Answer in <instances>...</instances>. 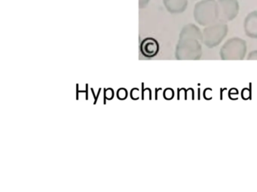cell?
<instances>
[{"mask_svg": "<svg viewBox=\"0 0 257 192\" xmlns=\"http://www.w3.org/2000/svg\"><path fill=\"white\" fill-rule=\"evenodd\" d=\"M164 6L169 13L182 14L186 10L188 0H163Z\"/></svg>", "mask_w": 257, "mask_h": 192, "instance_id": "cell-7", "label": "cell"}, {"mask_svg": "<svg viewBox=\"0 0 257 192\" xmlns=\"http://www.w3.org/2000/svg\"><path fill=\"white\" fill-rule=\"evenodd\" d=\"M217 2L218 21L227 24L235 19L240 10L237 0H216Z\"/></svg>", "mask_w": 257, "mask_h": 192, "instance_id": "cell-5", "label": "cell"}, {"mask_svg": "<svg viewBox=\"0 0 257 192\" xmlns=\"http://www.w3.org/2000/svg\"><path fill=\"white\" fill-rule=\"evenodd\" d=\"M193 15L195 20L203 26L217 22V2L216 0H201L195 4Z\"/></svg>", "mask_w": 257, "mask_h": 192, "instance_id": "cell-2", "label": "cell"}, {"mask_svg": "<svg viewBox=\"0 0 257 192\" xmlns=\"http://www.w3.org/2000/svg\"><path fill=\"white\" fill-rule=\"evenodd\" d=\"M245 34L251 38L257 39V10H253L246 15L243 21Z\"/></svg>", "mask_w": 257, "mask_h": 192, "instance_id": "cell-6", "label": "cell"}, {"mask_svg": "<svg viewBox=\"0 0 257 192\" xmlns=\"http://www.w3.org/2000/svg\"><path fill=\"white\" fill-rule=\"evenodd\" d=\"M150 1V0H139L140 8H144L147 7Z\"/></svg>", "mask_w": 257, "mask_h": 192, "instance_id": "cell-9", "label": "cell"}, {"mask_svg": "<svg viewBox=\"0 0 257 192\" xmlns=\"http://www.w3.org/2000/svg\"><path fill=\"white\" fill-rule=\"evenodd\" d=\"M246 43L243 39L234 37L228 39L220 49L222 60H242L246 54Z\"/></svg>", "mask_w": 257, "mask_h": 192, "instance_id": "cell-4", "label": "cell"}, {"mask_svg": "<svg viewBox=\"0 0 257 192\" xmlns=\"http://www.w3.org/2000/svg\"><path fill=\"white\" fill-rule=\"evenodd\" d=\"M202 32L196 25L188 24L183 27L176 46L179 60H198L202 56Z\"/></svg>", "mask_w": 257, "mask_h": 192, "instance_id": "cell-1", "label": "cell"}, {"mask_svg": "<svg viewBox=\"0 0 257 192\" xmlns=\"http://www.w3.org/2000/svg\"><path fill=\"white\" fill-rule=\"evenodd\" d=\"M248 60H257V50H252L248 54Z\"/></svg>", "mask_w": 257, "mask_h": 192, "instance_id": "cell-8", "label": "cell"}, {"mask_svg": "<svg viewBox=\"0 0 257 192\" xmlns=\"http://www.w3.org/2000/svg\"><path fill=\"white\" fill-rule=\"evenodd\" d=\"M228 32V25L225 22L217 21L210 24L202 31V43L207 48H215L225 39Z\"/></svg>", "mask_w": 257, "mask_h": 192, "instance_id": "cell-3", "label": "cell"}]
</instances>
